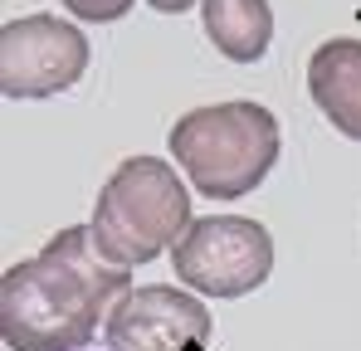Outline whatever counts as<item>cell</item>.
I'll return each instance as SVG.
<instances>
[{
	"instance_id": "6da1fadb",
	"label": "cell",
	"mask_w": 361,
	"mask_h": 351,
	"mask_svg": "<svg viewBox=\"0 0 361 351\" xmlns=\"http://www.w3.org/2000/svg\"><path fill=\"white\" fill-rule=\"evenodd\" d=\"M127 292L132 273L98 249L93 230H59L35 259L5 269L0 337L10 351H83Z\"/></svg>"
},
{
	"instance_id": "7a4b0ae2",
	"label": "cell",
	"mask_w": 361,
	"mask_h": 351,
	"mask_svg": "<svg viewBox=\"0 0 361 351\" xmlns=\"http://www.w3.org/2000/svg\"><path fill=\"white\" fill-rule=\"evenodd\" d=\"M166 147L200 195L240 200L279 161V117L264 103H210L176 117Z\"/></svg>"
},
{
	"instance_id": "3957f363",
	"label": "cell",
	"mask_w": 361,
	"mask_h": 351,
	"mask_svg": "<svg viewBox=\"0 0 361 351\" xmlns=\"http://www.w3.org/2000/svg\"><path fill=\"white\" fill-rule=\"evenodd\" d=\"M88 230L98 249L122 269L152 264L157 254L176 249V239L190 230V190L161 156H127L103 180Z\"/></svg>"
},
{
	"instance_id": "277c9868",
	"label": "cell",
	"mask_w": 361,
	"mask_h": 351,
	"mask_svg": "<svg viewBox=\"0 0 361 351\" xmlns=\"http://www.w3.org/2000/svg\"><path fill=\"white\" fill-rule=\"evenodd\" d=\"M176 278L205 297H244L264 288L274 273V239L259 220L244 215H205L171 249Z\"/></svg>"
},
{
	"instance_id": "5b68a950",
	"label": "cell",
	"mask_w": 361,
	"mask_h": 351,
	"mask_svg": "<svg viewBox=\"0 0 361 351\" xmlns=\"http://www.w3.org/2000/svg\"><path fill=\"white\" fill-rule=\"evenodd\" d=\"M88 68L83 30L59 15H25L0 30V93L5 98H54Z\"/></svg>"
},
{
	"instance_id": "8992f818",
	"label": "cell",
	"mask_w": 361,
	"mask_h": 351,
	"mask_svg": "<svg viewBox=\"0 0 361 351\" xmlns=\"http://www.w3.org/2000/svg\"><path fill=\"white\" fill-rule=\"evenodd\" d=\"M108 351H205L210 312L200 297L171 283H142L103 322Z\"/></svg>"
},
{
	"instance_id": "52a82bcc",
	"label": "cell",
	"mask_w": 361,
	"mask_h": 351,
	"mask_svg": "<svg viewBox=\"0 0 361 351\" xmlns=\"http://www.w3.org/2000/svg\"><path fill=\"white\" fill-rule=\"evenodd\" d=\"M307 93L342 137L361 142V39H322L307 58Z\"/></svg>"
},
{
	"instance_id": "ba28073f",
	"label": "cell",
	"mask_w": 361,
	"mask_h": 351,
	"mask_svg": "<svg viewBox=\"0 0 361 351\" xmlns=\"http://www.w3.org/2000/svg\"><path fill=\"white\" fill-rule=\"evenodd\" d=\"M205 35L230 63H259L274 44V10L269 0H200Z\"/></svg>"
},
{
	"instance_id": "9c48e42d",
	"label": "cell",
	"mask_w": 361,
	"mask_h": 351,
	"mask_svg": "<svg viewBox=\"0 0 361 351\" xmlns=\"http://www.w3.org/2000/svg\"><path fill=\"white\" fill-rule=\"evenodd\" d=\"M78 20H93V25H108V20H122L137 0H63Z\"/></svg>"
},
{
	"instance_id": "30bf717a",
	"label": "cell",
	"mask_w": 361,
	"mask_h": 351,
	"mask_svg": "<svg viewBox=\"0 0 361 351\" xmlns=\"http://www.w3.org/2000/svg\"><path fill=\"white\" fill-rule=\"evenodd\" d=\"M152 10H161V15H180V10H190L195 0H147Z\"/></svg>"
}]
</instances>
